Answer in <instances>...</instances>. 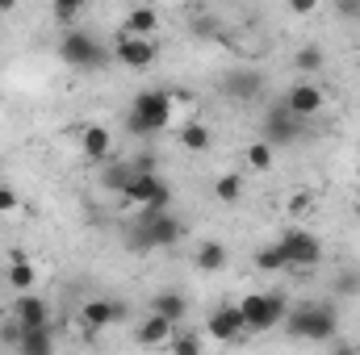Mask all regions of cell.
I'll use <instances>...</instances> for the list:
<instances>
[{
    "label": "cell",
    "mask_w": 360,
    "mask_h": 355,
    "mask_svg": "<svg viewBox=\"0 0 360 355\" xmlns=\"http://www.w3.org/2000/svg\"><path fill=\"white\" fill-rule=\"evenodd\" d=\"M193 264L197 272H222V267L231 264V251H226V243H218V239H205L201 247H197V255H193Z\"/></svg>",
    "instance_id": "obj_21"
},
{
    "label": "cell",
    "mask_w": 360,
    "mask_h": 355,
    "mask_svg": "<svg viewBox=\"0 0 360 355\" xmlns=\"http://www.w3.org/2000/svg\"><path fill=\"white\" fill-rule=\"evenodd\" d=\"M160 29V13L151 8V4H134L130 13H126V21H122V34L126 38H151Z\"/></svg>",
    "instance_id": "obj_19"
},
{
    "label": "cell",
    "mask_w": 360,
    "mask_h": 355,
    "mask_svg": "<svg viewBox=\"0 0 360 355\" xmlns=\"http://www.w3.org/2000/svg\"><path fill=\"white\" fill-rule=\"evenodd\" d=\"M302 138H306V121L293 117L285 105H272L269 113H264V142H269L272 151H276V147H293V142H302Z\"/></svg>",
    "instance_id": "obj_10"
},
{
    "label": "cell",
    "mask_w": 360,
    "mask_h": 355,
    "mask_svg": "<svg viewBox=\"0 0 360 355\" xmlns=\"http://www.w3.org/2000/svg\"><path fill=\"white\" fill-rule=\"evenodd\" d=\"M176 142L184 151H193V155H205V151L214 147V130H210L205 121H184L176 130Z\"/></svg>",
    "instance_id": "obj_20"
},
{
    "label": "cell",
    "mask_w": 360,
    "mask_h": 355,
    "mask_svg": "<svg viewBox=\"0 0 360 355\" xmlns=\"http://www.w3.org/2000/svg\"><path fill=\"white\" fill-rule=\"evenodd\" d=\"M130 176H134V168H130V163H109V168L101 172V184H105L109 192H126Z\"/></svg>",
    "instance_id": "obj_27"
},
{
    "label": "cell",
    "mask_w": 360,
    "mask_h": 355,
    "mask_svg": "<svg viewBox=\"0 0 360 355\" xmlns=\"http://www.w3.org/2000/svg\"><path fill=\"white\" fill-rule=\"evenodd\" d=\"M289 8H293V13H297V17H306V13H314V4H310V0H293V4H289Z\"/></svg>",
    "instance_id": "obj_34"
},
{
    "label": "cell",
    "mask_w": 360,
    "mask_h": 355,
    "mask_svg": "<svg viewBox=\"0 0 360 355\" xmlns=\"http://www.w3.org/2000/svg\"><path fill=\"white\" fill-rule=\"evenodd\" d=\"M335 293H340V297H348V301L360 297V267H348V272H340V276H335Z\"/></svg>",
    "instance_id": "obj_29"
},
{
    "label": "cell",
    "mask_w": 360,
    "mask_h": 355,
    "mask_svg": "<svg viewBox=\"0 0 360 355\" xmlns=\"http://www.w3.org/2000/svg\"><path fill=\"white\" fill-rule=\"evenodd\" d=\"M59 59L68 63V67H76V72H105L109 63H113V46H105L96 34L89 29H80V25H72V29H63V38H59Z\"/></svg>",
    "instance_id": "obj_4"
},
{
    "label": "cell",
    "mask_w": 360,
    "mask_h": 355,
    "mask_svg": "<svg viewBox=\"0 0 360 355\" xmlns=\"http://www.w3.org/2000/svg\"><path fill=\"white\" fill-rule=\"evenodd\" d=\"M172 92L164 88H143L134 92V100H130V109H126V130L130 134H160V130H168L172 126Z\"/></svg>",
    "instance_id": "obj_3"
},
{
    "label": "cell",
    "mask_w": 360,
    "mask_h": 355,
    "mask_svg": "<svg viewBox=\"0 0 360 355\" xmlns=\"http://www.w3.org/2000/svg\"><path fill=\"white\" fill-rule=\"evenodd\" d=\"M214 201H222V205H239V201H243V176H239V172L218 176L214 180Z\"/></svg>",
    "instance_id": "obj_23"
},
{
    "label": "cell",
    "mask_w": 360,
    "mask_h": 355,
    "mask_svg": "<svg viewBox=\"0 0 360 355\" xmlns=\"http://www.w3.org/2000/svg\"><path fill=\"white\" fill-rule=\"evenodd\" d=\"M256 267H260V272H285V260H281V251L269 243V247L256 251Z\"/></svg>",
    "instance_id": "obj_30"
},
{
    "label": "cell",
    "mask_w": 360,
    "mask_h": 355,
    "mask_svg": "<svg viewBox=\"0 0 360 355\" xmlns=\"http://www.w3.org/2000/svg\"><path fill=\"white\" fill-rule=\"evenodd\" d=\"M34 280H38V272L30 264V255H25V251H13V255H8V267H4V284L21 297V293L34 288Z\"/></svg>",
    "instance_id": "obj_17"
},
{
    "label": "cell",
    "mask_w": 360,
    "mask_h": 355,
    "mask_svg": "<svg viewBox=\"0 0 360 355\" xmlns=\"http://www.w3.org/2000/svg\"><path fill=\"white\" fill-rule=\"evenodd\" d=\"M168 351H172V355H201L205 347H201V335H193V330L176 326V335L168 339Z\"/></svg>",
    "instance_id": "obj_26"
},
{
    "label": "cell",
    "mask_w": 360,
    "mask_h": 355,
    "mask_svg": "<svg viewBox=\"0 0 360 355\" xmlns=\"http://www.w3.org/2000/svg\"><path fill=\"white\" fill-rule=\"evenodd\" d=\"M243 159H248V168H252V172H272L276 151H272L264 138H256V142H248V155H243Z\"/></svg>",
    "instance_id": "obj_24"
},
{
    "label": "cell",
    "mask_w": 360,
    "mask_h": 355,
    "mask_svg": "<svg viewBox=\"0 0 360 355\" xmlns=\"http://www.w3.org/2000/svg\"><path fill=\"white\" fill-rule=\"evenodd\" d=\"M184 234H188V226L172 209H139L126 243H130V251H164V247H176Z\"/></svg>",
    "instance_id": "obj_2"
},
{
    "label": "cell",
    "mask_w": 360,
    "mask_h": 355,
    "mask_svg": "<svg viewBox=\"0 0 360 355\" xmlns=\"http://www.w3.org/2000/svg\"><path fill=\"white\" fill-rule=\"evenodd\" d=\"M331 355H360V347L348 343V339H335V343H331Z\"/></svg>",
    "instance_id": "obj_33"
},
{
    "label": "cell",
    "mask_w": 360,
    "mask_h": 355,
    "mask_svg": "<svg viewBox=\"0 0 360 355\" xmlns=\"http://www.w3.org/2000/svg\"><path fill=\"white\" fill-rule=\"evenodd\" d=\"M113 59L126 67V72H147L155 59H160V46L151 38H126L122 29L113 34Z\"/></svg>",
    "instance_id": "obj_11"
},
{
    "label": "cell",
    "mask_w": 360,
    "mask_h": 355,
    "mask_svg": "<svg viewBox=\"0 0 360 355\" xmlns=\"http://www.w3.org/2000/svg\"><path fill=\"white\" fill-rule=\"evenodd\" d=\"M276 251H281V260L289 272H310V267L323 264V243H319V234H310V230H281L276 234V243H272Z\"/></svg>",
    "instance_id": "obj_6"
},
{
    "label": "cell",
    "mask_w": 360,
    "mask_h": 355,
    "mask_svg": "<svg viewBox=\"0 0 360 355\" xmlns=\"http://www.w3.org/2000/svg\"><path fill=\"white\" fill-rule=\"evenodd\" d=\"M176 335V326L168 322V318H160V314H147L143 322H139V330H134V343L139 347H168V339Z\"/></svg>",
    "instance_id": "obj_16"
},
{
    "label": "cell",
    "mask_w": 360,
    "mask_h": 355,
    "mask_svg": "<svg viewBox=\"0 0 360 355\" xmlns=\"http://www.w3.org/2000/svg\"><path fill=\"white\" fill-rule=\"evenodd\" d=\"M80 151L89 163H109L113 155V130L109 126H84L80 130Z\"/></svg>",
    "instance_id": "obj_15"
},
{
    "label": "cell",
    "mask_w": 360,
    "mask_h": 355,
    "mask_svg": "<svg viewBox=\"0 0 360 355\" xmlns=\"http://www.w3.org/2000/svg\"><path fill=\"white\" fill-rule=\"evenodd\" d=\"M17 343H21V326L8 318V322H0V347H13L17 351Z\"/></svg>",
    "instance_id": "obj_31"
},
{
    "label": "cell",
    "mask_w": 360,
    "mask_h": 355,
    "mask_svg": "<svg viewBox=\"0 0 360 355\" xmlns=\"http://www.w3.org/2000/svg\"><path fill=\"white\" fill-rule=\"evenodd\" d=\"M151 314L168 318L172 326H184V318H188V297L176 293V288H164V293H155V297H151Z\"/></svg>",
    "instance_id": "obj_18"
},
{
    "label": "cell",
    "mask_w": 360,
    "mask_h": 355,
    "mask_svg": "<svg viewBox=\"0 0 360 355\" xmlns=\"http://www.w3.org/2000/svg\"><path fill=\"white\" fill-rule=\"evenodd\" d=\"M17 205H21V201H17V192H13L8 184H0V213H13Z\"/></svg>",
    "instance_id": "obj_32"
},
{
    "label": "cell",
    "mask_w": 360,
    "mask_h": 355,
    "mask_svg": "<svg viewBox=\"0 0 360 355\" xmlns=\"http://www.w3.org/2000/svg\"><path fill=\"white\" fill-rule=\"evenodd\" d=\"M323 59H327V55H323V46H319V42H306V46H297V55H293V67L310 76V72H319V67H323Z\"/></svg>",
    "instance_id": "obj_25"
},
{
    "label": "cell",
    "mask_w": 360,
    "mask_h": 355,
    "mask_svg": "<svg viewBox=\"0 0 360 355\" xmlns=\"http://www.w3.org/2000/svg\"><path fill=\"white\" fill-rule=\"evenodd\" d=\"M122 196L134 201L139 209H168L172 205V184L160 176V172H134Z\"/></svg>",
    "instance_id": "obj_7"
},
{
    "label": "cell",
    "mask_w": 360,
    "mask_h": 355,
    "mask_svg": "<svg viewBox=\"0 0 360 355\" xmlns=\"http://www.w3.org/2000/svg\"><path fill=\"white\" fill-rule=\"evenodd\" d=\"M356 205H360V196H356Z\"/></svg>",
    "instance_id": "obj_36"
},
{
    "label": "cell",
    "mask_w": 360,
    "mask_h": 355,
    "mask_svg": "<svg viewBox=\"0 0 360 355\" xmlns=\"http://www.w3.org/2000/svg\"><path fill=\"white\" fill-rule=\"evenodd\" d=\"M356 213H360V205H356Z\"/></svg>",
    "instance_id": "obj_35"
},
{
    "label": "cell",
    "mask_w": 360,
    "mask_h": 355,
    "mask_svg": "<svg viewBox=\"0 0 360 355\" xmlns=\"http://www.w3.org/2000/svg\"><path fill=\"white\" fill-rule=\"evenodd\" d=\"M205 335H210L214 343H248V339H252V330H248L239 305H214L210 318H205Z\"/></svg>",
    "instance_id": "obj_9"
},
{
    "label": "cell",
    "mask_w": 360,
    "mask_h": 355,
    "mask_svg": "<svg viewBox=\"0 0 360 355\" xmlns=\"http://www.w3.org/2000/svg\"><path fill=\"white\" fill-rule=\"evenodd\" d=\"M51 17H55L59 25H68V29H72V21H80V17H84V0H59V4H51Z\"/></svg>",
    "instance_id": "obj_28"
},
{
    "label": "cell",
    "mask_w": 360,
    "mask_h": 355,
    "mask_svg": "<svg viewBox=\"0 0 360 355\" xmlns=\"http://www.w3.org/2000/svg\"><path fill=\"white\" fill-rule=\"evenodd\" d=\"M117 322H126V301H117V297H89L80 305V326L89 339H96L101 330H109Z\"/></svg>",
    "instance_id": "obj_8"
},
{
    "label": "cell",
    "mask_w": 360,
    "mask_h": 355,
    "mask_svg": "<svg viewBox=\"0 0 360 355\" xmlns=\"http://www.w3.org/2000/svg\"><path fill=\"white\" fill-rule=\"evenodd\" d=\"M55 330H21V343H17V355H55Z\"/></svg>",
    "instance_id": "obj_22"
},
{
    "label": "cell",
    "mask_w": 360,
    "mask_h": 355,
    "mask_svg": "<svg viewBox=\"0 0 360 355\" xmlns=\"http://www.w3.org/2000/svg\"><path fill=\"white\" fill-rule=\"evenodd\" d=\"M222 92H226L231 100H256V96L264 92V76H260L256 67H231V72L222 76Z\"/></svg>",
    "instance_id": "obj_14"
},
{
    "label": "cell",
    "mask_w": 360,
    "mask_h": 355,
    "mask_svg": "<svg viewBox=\"0 0 360 355\" xmlns=\"http://www.w3.org/2000/svg\"><path fill=\"white\" fill-rule=\"evenodd\" d=\"M21 330H46L51 326V301L38 293H21L13 297V314H8Z\"/></svg>",
    "instance_id": "obj_13"
},
{
    "label": "cell",
    "mask_w": 360,
    "mask_h": 355,
    "mask_svg": "<svg viewBox=\"0 0 360 355\" xmlns=\"http://www.w3.org/2000/svg\"><path fill=\"white\" fill-rule=\"evenodd\" d=\"M281 326L293 343H327L331 347L340 339V305L335 301H302L297 309H289V318Z\"/></svg>",
    "instance_id": "obj_1"
},
{
    "label": "cell",
    "mask_w": 360,
    "mask_h": 355,
    "mask_svg": "<svg viewBox=\"0 0 360 355\" xmlns=\"http://www.w3.org/2000/svg\"><path fill=\"white\" fill-rule=\"evenodd\" d=\"M239 314H243L252 335H269L289 318V297L285 293H248L239 301Z\"/></svg>",
    "instance_id": "obj_5"
},
{
    "label": "cell",
    "mask_w": 360,
    "mask_h": 355,
    "mask_svg": "<svg viewBox=\"0 0 360 355\" xmlns=\"http://www.w3.org/2000/svg\"><path fill=\"white\" fill-rule=\"evenodd\" d=\"M281 105H285L293 117H302V121H314V117L323 113V105H327V92L319 88L314 80H302V84H293V88L281 96Z\"/></svg>",
    "instance_id": "obj_12"
}]
</instances>
